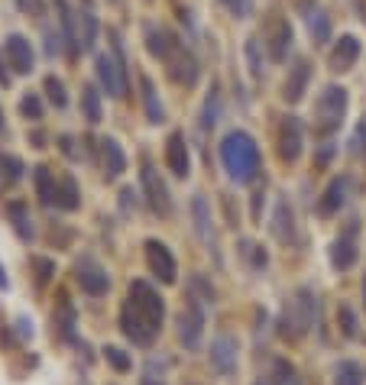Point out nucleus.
<instances>
[{"label": "nucleus", "instance_id": "nucleus-1", "mask_svg": "<svg viewBox=\"0 0 366 385\" xmlns=\"http://www.w3.org/2000/svg\"><path fill=\"white\" fill-rule=\"evenodd\" d=\"M166 321V302L149 282L136 279L127 292V302L120 311V330L133 340L136 346H149L159 337Z\"/></svg>", "mask_w": 366, "mask_h": 385}, {"label": "nucleus", "instance_id": "nucleus-2", "mask_svg": "<svg viewBox=\"0 0 366 385\" xmlns=\"http://www.w3.org/2000/svg\"><path fill=\"white\" fill-rule=\"evenodd\" d=\"M220 162H224V172L237 185H250L260 175V146L250 133L233 130L220 140Z\"/></svg>", "mask_w": 366, "mask_h": 385}, {"label": "nucleus", "instance_id": "nucleus-3", "mask_svg": "<svg viewBox=\"0 0 366 385\" xmlns=\"http://www.w3.org/2000/svg\"><path fill=\"white\" fill-rule=\"evenodd\" d=\"M315 317H317V298L311 288H298L292 294L285 308H282V321H279V334L285 340H302L311 327H315Z\"/></svg>", "mask_w": 366, "mask_h": 385}, {"label": "nucleus", "instance_id": "nucleus-4", "mask_svg": "<svg viewBox=\"0 0 366 385\" xmlns=\"http://www.w3.org/2000/svg\"><path fill=\"white\" fill-rule=\"evenodd\" d=\"M347 113V91L344 88H324V94L317 98V107H315V117H317V133H334L340 126Z\"/></svg>", "mask_w": 366, "mask_h": 385}, {"label": "nucleus", "instance_id": "nucleus-5", "mask_svg": "<svg viewBox=\"0 0 366 385\" xmlns=\"http://www.w3.org/2000/svg\"><path fill=\"white\" fill-rule=\"evenodd\" d=\"M205 302H198L195 294H191L188 302H185L182 314H178V340H182V346H188V350H195L198 344H201V334H205V308H201Z\"/></svg>", "mask_w": 366, "mask_h": 385}, {"label": "nucleus", "instance_id": "nucleus-6", "mask_svg": "<svg viewBox=\"0 0 366 385\" xmlns=\"http://www.w3.org/2000/svg\"><path fill=\"white\" fill-rule=\"evenodd\" d=\"M146 262H149V272H153L162 285H176L178 266H176V256L169 252V246L166 243H159V240H146Z\"/></svg>", "mask_w": 366, "mask_h": 385}, {"label": "nucleus", "instance_id": "nucleus-7", "mask_svg": "<svg viewBox=\"0 0 366 385\" xmlns=\"http://www.w3.org/2000/svg\"><path fill=\"white\" fill-rule=\"evenodd\" d=\"M191 214H195V230H198V237H201V243L208 246V252H211L214 262L220 266V243H218V230H214L211 207H208L205 195H195V201H191Z\"/></svg>", "mask_w": 366, "mask_h": 385}, {"label": "nucleus", "instance_id": "nucleus-8", "mask_svg": "<svg viewBox=\"0 0 366 385\" xmlns=\"http://www.w3.org/2000/svg\"><path fill=\"white\" fill-rule=\"evenodd\" d=\"M143 191H146V201L153 207V214L159 217H172V197H169V188L166 182L159 178L153 165H143Z\"/></svg>", "mask_w": 366, "mask_h": 385}, {"label": "nucleus", "instance_id": "nucleus-9", "mask_svg": "<svg viewBox=\"0 0 366 385\" xmlns=\"http://www.w3.org/2000/svg\"><path fill=\"white\" fill-rule=\"evenodd\" d=\"M162 62L169 65L172 81L185 84V88H191V84L198 81V62H195V56H191V52L185 49L182 42H176V46L169 49V56L162 58Z\"/></svg>", "mask_w": 366, "mask_h": 385}, {"label": "nucleus", "instance_id": "nucleus-10", "mask_svg": "<svg viewBox=\"0 0 366 385\" xmlns=\"http://www.w3.org/2000/svg\"><path fill=\"white\" fill-rule=\"evenodd\" d=\"M98 81L107 91V98H123L127 94V71L113 56H98Z\"/></svg>", "mask_w": 366, "mask_h": 385}, {"label": "nucleus", "instance_id": "nucleus-11", "mask_svg": "<svg viewBox=\"0 0 366 385\" xmlns=\"http://www.w3.org/2000/svg\"><path fill=\"white\" fill-rule=\"evenodd\" d=\"M289 46H292V26H289V20L273 16V20H269V26H266L269 58H273V62H285V56H289Z\"/></svg>", "mask_w": 366, "mask_h": 385}, {"label": "nucleus", "instance_id": "nucleus-12", "mask_svg": "<svg viewBox=\"0 0 366 385\" xmlns=\"http://www.w3.org/2000/svg\"><path fill=\"white\" fill-rule=\"evenodd\" d=\"M75 279H78V285H81V292L94 294V298L107 294V288H111V279H107V272H104V269H101L94 260H81V262H78Z\"/></svg>", "mask_w": 366, "mask_h": 385}, {"label": "nucleus", "instance_id": "nucleus-13", "mask_svg": "<svg viewBox=\"0 0 366 385\" xmlns=\"http://www.w3.org/2000/svg\"><path fill=\"white\" fill-rule=\"evenodd\" d=\"M237 340H233L230 334H220L214 337V344H211V366L220 372V376H233L237 372Z\"/></svg>", "mask_w": 366, "mask_h": 385}, {"label": "nucleus", "instance_id": "nucleus-14", "mask_svg": "<svg viewBox=\"0 0 366 385\" xmlns=\"http://www.w3.org/2000/svg\"><path fill=\"white\" fill-rule=\"evenodd\" d=\"M298 155H302V123L295 117H285L279 126V159L292 165Z\"/></svg>", "mask_w": 366, "mask_h": 385}, {"label": "nucleus", "instance_id": "nucleus-15", "mask_svg": "<svg viewBox=\"0 0 366 385\" xmlns=\"http://www.w3.org/2000/svg\"><path fill=\"white\" fill-rule=\"evenodd\" d=\"M166 165H169L172 175L188 178V172H191V155H188V143H185L182 133H172L169 140H166Z\"/></svg>", "mask_w": 366, "mask_h": 385}, {"label": "nucleus", "instance_id": "nucleus-16", "mask_svg": "<svg viewBox=\"0 0 366 385\" xmlns=\"http://www.w3.org/2000/svg\"><path fill=\"white\" fill-rule=\"evenodd\" d=\"M4 56H7L10 68L20 71V75H29V71H33V46H29V39H23V36H7Z\"/></svg>", "mask_w": 366, "mask_h": 385}, {"label": "nucleus", "instance_id": "nucleus-17", "mask_svg": "<svg viewBox=\"0 0 366 385\" xmlns=\"http://www.w3.org/2000/svg\"><path fill=\"white\" fill-rule=\"evenodd\" d=\"M308 78H311V65L308 62H295V68L289 71L285 78V88H282V98L289 104H298L305 98V88H308Z\"/></svg>", "mask_w": 366, "mask_h": 385}, {"label": "nucleus", "instance_id": "nucleus-18", "mask_svg": "<svg viewBox=\"0 0 366 385\" xmlns=\"http://www.w3.org/2000/svg\"><path fill=\"white\" fill-rule=\"evenodd\" d=\"M347 191H350V178H347V175L334 178V182L327 185V191H324V197H321V204H317V210H321L324 217L337 214V210L344 207V201H347Z\"/></svg>", "mask_w": 366, "mask_h": 385}, {"label": "nucleus", "instance_id": "nucleus-19", "mask_svg": "<svg viewBox=\"0 0 366 385\" xmlns=\"http://www.w3.org/2000/svg\"><path fill=\"white\" fill-rule=\"evenodd\" d=\"M360 58V39L357 36H344L331 52V68L334 71H350Z\"/></svg>", "mask_w": 366, "mask_h": 385}, {"label": "nucleus", "instance_id": "nucleus-20", "mask_svg": "<svg viewBox=\"0 0 366 385\" xmlns=\"http://www.w3.org/2000/svg\"><path fill=\"white\" fill-rule=\"evenodd\" d=\"M33 185H36V195H39V201H43L46 207H52V204H56V195H59L56 172H52L49 165H36L33 168Z\"/></svg>", "mask_w": 366, "mask_h": 385}, {"label": "nucleus", "instance_id": "nucleus-21", "mask_svg": "<svg viewBox=\"0 0 366 385\" xmlns=\"http://www.w3.org/2000/svg\"><path fill=\"white\" fill-rule=\"evenodd\" d=\"M101 165H104L107 178H117L127 168V155H123L117 140H101Z\"/></svg>", "mask_w": 366, "mask_h": 385}, {"label": "nucleus", "instance_id": "nucleus-22", "mask_svg": "<svg viewBox=\"0 0 366 385\" xmlns=\"http://www.w3.org/2000/svg\"><path fill=\"white\" fill-rule=\"evenodd\" d=\"M273 230H275V240L279 243H295L298 233H295V214H292L289 201H279L275 207V220H273Z\"/></svg>", "mask_w": 366, "mask_h": 385}, {"label": "nucleus", "instance_id": "nucleus-23", "mask_svg": "<svg viewBox=\"0 0 366 385\" xmlns=\"http://www.w3.org/2000/svg\"><path fill=\"white\" fill-rule=\"evenodd\" d=\"M260 385H298V372L289 359H273V369Z\"/></svg>", "mask_w": 366, "mask_h": 385}, {"label": "nucleus", "instance_id": "nucleus-24", "mask_svg": "<svg viewBox=\"0 0 366 385\" xmlns=\"http://www.w3.org/2000/svg\"><path fill=\"white\" fill-rule=\"evenodd\" d=\"M7 217L14 220V230H16V237L20 240H33V217H29V210H26V204H20V201H14L7 207Z\"/></svg>", "mask_w": 366, "mask_h": 385}, {"label": "nucleus", "instance_id": "nucleus-25", "mask_svg": "<svg viewBox=\"0 0 366 385\" xmlns=\"http://www.w3.org/2000/svg\"><path fill=\"white\" fill-rule=\"evenodd\" d=\"M140 88H143V107H146V117H149V123H162V117H166V111H162V104H159V94H156L153 81H149L146 75H140Z\"/></svg>", "mask_w": 366, "mask_h": 385}, {"label": "nucleus", "instance_id": "nucleus-26", "mask_svg": "<svg viewBox=\"0 0 366 385\" xmlns=\"http://www.w3.org/2000/svg\"><path fill=\"white\" fill-rule=\"evenodd\" d=\"M331 262H334V269H350L357 262V243L350 237H340L331 246Z\"/></svg>", "mask_w": 366, "mask_h": 385}, {"label": "nucleus", "instance_id": "nucleus-27", "mask_svg": "<svg viewBox=\"0 0 366 385\" xmlns=\"http://www.w3.org/2000/svg\"><path fill=\"white\" fill-rule=\"evenodd\" d=\"M56 204L62 210H78V204H81V195H78V185L71 175H62L59 178V195H56Z\"/></svg>", "mask_w": 366, "mask_h": 385}, {"label": "nucleus", "instance_id": "nucleus-28", "mask_svg": "<svg viewBox=\"0 0 366 385\" xmlns=\"http://www.w3.org/2000/svg\"><path fill=\"white\" fill-rule=\"evenodd\" d=\"M81 111H85L88 123H101V94L94 91L91 84L81 88Z\"/></svg>", "mask_w": 366, "mask_h": 385}, {"label": "nucleus", "instance_id": "nucleus-29", "mask_svg": "<svg viewBox=\"0 0 366 385\" xmlns=\"http://www.w3.org/2000/svg\"><path fill=\"white\" fill-rule=\"evenodd\" d=\"M334 385H363V369L347 359V363H340L334 369Z\"/></svg>", "mask_w": 366, "mask_h": 385}, {"label": "nucleus", "instance_id": "nucleus-30", "mask_svg": "<svg viewBox=\"0 0 366 385\" xmlns=\"http://www.w3.org/2000/svg\"><path fill=\"white\" fill-rule=\"evenodd\" d=\"M94 36H98V20H94L91 10L81 14V33H78V49H91Z\"/></svg>", "mask_w": 366, "mask_h": 385}, {"label": "nucleus", "instance_id": "nucleus-31", "mask_svg": "<svg viewBox=\"0 0 366 385\" xmlns=\"http://www.w3.org/2000/svg\"><path fill=\"white\" fill-rule=\"evenodd\" d=\"M308 29H311V36H315V42H327V39H331V20H327L321 10H315V14L308 16Z\"/></svg>", "mask_w": 366, "mask_h": 385}, {"label": "nucleus", "instance_id": "nucleus-32", "mask_svg": "<svg viewBox=\"0 0 366 385\" xmlns=\"http://www.w3.org/2000/svg\"><path fill=\"white\" fill-rule=\"evenodd\" d=\"M46 94H49V101H52L56 107H65V104H68V98H65V84L59 81L56 75L46 78Z\"/></svg>", "mask_w": 366, "mask_h": 385}, {"label": "nucleus", "instance_id": "nucleus-33", "mask_svg": "<svg viewBox=\"0 0 366 385\" xmlns=\"http://www.w3.org/2000/svg\"><path fill=\"white\" fill-rule=\"evenodd\" d=\"M20 113L29 120H43V101H39V94H26L20 101Z\"/></svg>", "mask_w": 366, "mask_h": 385}, {"label": "nucleus", "instance_id": "nucleus-34", "mask_svg": "<svg viewBox=\"0 0 366 385\" xmlns=\"http://www.w3.org/2000/svg\"><path fill=\"white\" fill-rule=\"evenodd\" d=\"M104 359H107V363H111L117 372H127L130 366H133V363H130V356L120 350V346H107V350H104Z\"/></svg>", "mask_w": 366, "mask_h": 385}, {"label": "nucleus", "instance_id": "nucleus-35", "mask_svg": "<svg viewBox=\"0 0 366 385\" xmlns=\"http://www.w3.org/2000/svg\"><path fill=\"white\" fill-rule=\"evenodd\" d=\"M0 172H7V178H10V182H16V178L23 175V162L16 159V155L0 153Z\"/></svg>", "mask_w": 366, "mask_h": 385}, {"label": "nucleus", "instance_id": "nucleus-36", "mask_svg": "<svg viewBox=\"0 0 366 385\" xmlns=\"http://www.w3.org/2000/svg\"><path fill=\"white\" fill-rule=\"evenodd\" d=\"M337 321H340V327H344L347 337H357V321H353V311L347 308V304L337 311Z\"/></svg>", "mask_w": 366, "mask_h": 385}, {"label": "nucleus", "instance_id": "nucleus-37", "mask_svg": "<svg viewBox=\"0 0 366 385\" xmlns=\"http://www.w3.org/2000/svg\"><path fill=\"white\" fill-rule=\"evenodd\" d=\"M243 256H247V260H253V269L266 266V252H263L256 243H243Z\"/></svg>", "mask_w": 366, "mask_h": 385}, {"label": "nucleus", "instance_id": "nucleus-38", "mask_svg": "<svg viewBox=\"0 0 366 385\" xmlns=\"http://www.w3.org/2000/svg\"><path fill=\"white\" fill-rule=\"evenodd\" d=\"M247 58H250V71H253V75L260 78L263 65H260V42H256V39H250V42H247Z\"/></svg>", "mask_w": 366, "mask_h": 385}, {"label": "nucleus", "instance_id": "nucleus-39", "mask_svg": "<svg viewBox=\"0 0 366 385\" xmlns=\"http://www.w3.org/2000/svg\"><path fill=\"white\" fill-rule=\"evenodd\" d=\"M224 7L230 10L233 16H247L253 10V0H224Z\"/></svg>", "mask_w": 366, "mask_h": 385}, {"label": "nucleus", "instance_id": "nucleus-40", "mask_svg": "<svg viewBox=\"0 0 366 385\" xmlns=\"http://www.w3.org/2000/svg\"><path fill=\"white\" fill-rule=\"evenodd\" d=\"M33 266L39 269V275H36V282H39V285H46V282H49V275L56 272V266H52L49 260H39V256H36V260H33Z\"/></svg>", "mask_w": 366, "mask_h": 385}, {"label": "nucleus", "instance_id": "nucleus-41", "mask_svg": "<svg viewBox=\"0 0 366 385\" xmlns=\"http://www.w3.org/2000/svg\"><path fill=\"white\" fill-rule=\"evenodd\" d=\"M214 123H218V91H211V98L205 104V126H214Z\"/></svg>", "mask_w": 366, "mask_h": 385}, {"label": "nucleus", "instance_id": "nucleus-42", "mask_svg": "<svg viewBox=\"0 0 366 385\" xmlns=\"http://www.w3.org/2000/svg\"><path fill=\"white\" fill-rule=\"evenodd\" d=\"M156 366H149V372H146V379H143V385H166V382H162V376L159 379H156Z\"/></svg>", "mask_w": 366, "mask_h": 385}, {"label": "nucleus", "instance_id": "nucleus-43", "mask_svg": "<svg viewBox=\"0 0 366 385\" xmlns=\"http://www.w3.org/2000/svg\"><path fill=\"white\" fill-rule=\"evenodd\" d=\"M260 214H263V191L253 197V220H260Z\"/></svg>", "mask_w": 366, "mask_h": 385}, {"label": "nucleus", "instance_id": "nucleus-44", "mask_svg": "<svg viewBox=\"0 0 366 385\" xmlns=\"http://www.w3.org/2000/svg\"><path fill=\"white\" fill-rule=\"evenodd\" d=\"M360 146H363V155H366V120L360 123Z\"/></svg>", "mask_w": 366, "mask_h": 385}, {"label": "nucleus", "instance_id": "nucleus-45", "mask_svg": "<svg viewBox=\"0 0 366 385\" xmlns=\"http://www.w3.org/2000/svg\"><path fill=\"white\" fill-rule=\"evenodd\" d=\"M0 84H4V88H10V75L4 71V65H0Z\"/></svg>", "mask_w": 366, "mask_h": 385}, {"label": "nucleus", "instance_id": "nucleus-46", "mask_svg": "<svg viewBox=\"0 0 366 385\" xmlns=\"http://www.w3.org/2000/svg\"><path fill=\"white\" fill-rule=\"evenodd\" d=\"M0 136H7V123H4V113H0Z\"/></svg>", "mask_w": 366, "mask_h": 385}, {"label": "nucleus", "instance_id": "nucleus-47", "mask_svg": "<svg viewBox=\"0 0 366 385\" xmlns=\"http://www.w3.org/2000/svg\"><path fill=\"white\" fill-rule=\"evenodd\" d=\"M360 14H363V20H366V0H360Z\"/></svg>", "mask_w": 366, "mask_h": 385}, {"label": "nucleus", "instance_id": "nucleus-48", "mask_svg": "<svg viewBox=\"0 0 366 385\" xmlns=\"http://www.w3.org/2000/svg\"><path fill=\"white\" fill-rule=\"evenodd\" d=\"M363 302H366V279H363Z\"/></svg>", "mask_w": 366, "mask_h": 385}]
</instances>
